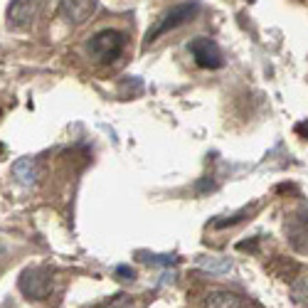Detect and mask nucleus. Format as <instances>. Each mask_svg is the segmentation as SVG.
Listing matches in <instances>:
<instances>
[{"label":"nucleus","instance_id":"obj_11","mask_svg":"<svg viewBox=\"0 0 308 308\" xmlns=\"http://www.w3.org/2000/svg\"><path fill=\"white\" fill-rule=\"evenodd\" d=\"M291 294H294L296 301H308V274L298 276L291 286Z\"/></svg>","mask_w":308,"mask_h":308},{"label":"nucleus","instance_id":"obj_9","mask_svg":"<svg viewBox=\"0 0 308 308\" xmlns=\"http://www.w3.org/2000/svg\"><path fill=\"white\" fill-rule=\"evenodd\" d=\"M197 266L207 269L210 274H227V271H232V262L227 256H217V254H212V256H197Z\"/></svg>","mask_w":308,"mask_h":308},{"label":"nucleus","instance_id":"obj_7","mask_svg":"<svg viewBox=\"0 0 308 308\" xmlns=\"http://www.w3.org/2000/svg\"><path fill=\"white\" fill-rule=\"evenodd\" d=\"M202 308H249V301L229 289H212L202 298Z\"/></svg>","mask_w":308,"mask_h":308},{"label":"nucleus","instance_id":"obj_8","mask_svg":"<svg viewBox=\"0 0 308 308\" xmlns=\"http://www.w3.org/2000/svg\"><path fill=\"white\" fill-rule=\"evenodd\" d=\"M13 178L22 187H32V185H37L40 180V168H37V160L35 158H20V160H15L13 163Z\"/></svg>","mask_w":308,"mask_h":308},{"label":"nucleus","instance_id":"obj_12","mask_svg":"<svg viewBox=\"0 0 308 308\" xmlns=\"http://www.w3.org/2000/svg\"><path fill=\"white\" fill-rule=\"evenodd\" d=\"M252 210H256V207H252ZM252 210H249V207H244V210H239L237 215H232V217H227V220H217V222H215V227H232V224L242 222V220H244V217H247Z\"/></svg>","mask_w":308,"mask_h":308},{"label":"nucleus","instance_id":"obj_2","mask_svg":"<svg viewBox=\"0 0 308 308\" xmlns=\"http://www.w3.org/2000/svg\"><path fill=\"white\" fill-rule=\"evenodd\" d=\"M197 10H200V5H197L195 0H185V3L173 5L160 20H155L153 28H148V32H146V47L151 42H155L158 37H163L165 32H170V30H178L180 25L190 22V20L197 15Z\"/></svg>","mask_w":308,"mask_h":308},{"label":"nucleus","instance_id":"obj_5","mask_svg":"<svg viewBox=\"0 0 308 308\" xmlns=\"http://www.w3.org/2000/svg\"><path fill=\"white\" fill-rule=\"evenodd\" d=\"M187 50H190V55L195 59V64L202 67V69H220L224 64L220 44L215 42V40H210V37H195Z\"/></svg>","mask_w":308,"mask_h":308},{"label":"nucleus","instance_id":"obj_4","mask_svg":"<svg viewBox=\"0 0 308 308\" xmlns=\"http://www.w3.org/2000/svg\"><path fill=\"white\" fill-rule=\"evenodd\" d=\"M42 8V0H10L8 5V28L15 32L30 30Z\"/></svg>","mask_w":308,"mask_h":308},{"label":"nucleus","instance_id":"obj_13","mask_svg":"<svg viewBox=\"0 0 308 308\" xmlns=\"http://www.w3.org/2000/svg\"><path fill=\"white\" fill-rule=\"evenodd\" d=\"M116 276H119V279H131V281H133V276H136V271H133V269H131V266H124V264H121V266H116Z\"/></svg>","mask_w":308,"mask_h":308},{"label":"nucleus","instance_id":"obj_3","mask_svg":"<svg viewBox=\"0 0 308 308\" xmlns=\"http://www.w3.org/2000/svg\"><path fill=\"white\" fill-rule=\"evenodd\" d=\"M52 289H55V276L44 266L25 269L22 276H20V291L28 296L30 301H44V298H50Z\"/></svg>","mask_w":308,"mask_h":308},{"label":"nucleus","instance_id":"obj_1","mask_svg":"<svg viewBox=\"0 0 308 308\" xmlns=\"http://www.w3.org/2000/svg\"><path fill=\"white\" fill-rule=\"evenodd\" d=\"M124 50H126V35L116 28L99 30V32H94V35L89 37V42H86L89 57H91L94 62H99V64H111V62H116L119 57L124 55Z\"/></svg>","mask_w":308,"mask_h":308},{"label":"nucleus","instance_id":"obj_10","mask_svg":"<svg viewBox=\"0 0 308 308\" xmlns=\"http://www.w3.org/2000/svg\"><path fill=\"white\" fill-rule=\"evenodd\" d=\"M99 308H138V303L128 294H116V296H111L106 303H101Z\"/></svg>","mask_w":308,"mask_h":308},{"label":"nucleus","instance_id":"obj_6","mask_svg":"<svg viewBox=\"0 0 308 308\" xmlns=\"http://www.w3.org/2000/svg\"><path fill=\"white\" fill-rule=\"evenodd\" d=\"M99 0H59L57 15L69 25H84L91 15L97 13Z\"/></svg>","mask_w":308,"mask_h":308}]
</instances>
